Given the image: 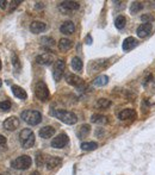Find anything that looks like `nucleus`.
Masks as SVG:
<instances>
[{
	"mask_svg": "<svg viewBox=\"0 0 155 175\" xmlns=\"http://www.w3.org/2000/svg\"><path fill=\"white\" fill-rule=\"evenodd\" d=\"M22 119L29 125H37L42 121V114L38 111L25 110L24 112H22Z\"/></svg>",
	"mask_w": 155,
	"mask_h": 175,
	"instance_id": "nucleus-1",
	"label": "nucleus"
},
{
	"mask_svg": "<svg viewBox=\"0 0 155 175\" xmlns=\"http://www.w3.org/2000/svg\"><path fill=\"white\" fill-rule=\"evenodd\" d=\"M19 139L24 149L31 148L35 144V134L31 129H23L19 134Z\"/></svg>",
	"mask_w": 155,
	"mask_h": 175,
	"instance_id": "nucleus-2",
	"label": "nucleus"
},
{
	"mask_svg": "<svg viewBox=\"0 0 155 175\" xmlns=\"http://www.w3.org/2000/svg\"><path fill=\"white\" fill-rule=\"evenodd\" d=\"M55 117L57 119H60L61 121H63L65 124H68V125H73L78 121V117L69 111H65V110H57L56 112L54 113Z\"/></svg>",
	"mask_w": 155,
	"mask_h": 175,
	"instance_id": "nucleus-3",
	"label": "nucleus"
},
{
	"mask_svg": "<svg viewBox=\"0 0 155 175\" xmlns=\"http://www.w3.org/2000/svg\"><path fill=\"white\" fill-rule=\"evenodd\" d=\"M31 163H32V160L31 157L28 156V155H22L19 157H17L16 160L12 161L11 166L13 167L14 169H18V170H25L28 169L29 167H31Z\"/></svg>",
	"mask_w": 155,
	"mask_h": 175,
	"instance_id": "nucleus-4",
	"label": "nucleus"
},
{
	"mask_svg": "<svg viewBox=\"0 0 155 175\" xmlns=\"http://www.w3.org/2000/svg\"><path fill=\"white\" fill-rule=\"evenodd\" d=\"M80 4L76 1H62L58 4V10L62 14H71L74 13L79 10Z\"/></svg>",
	"mask_w": 155,
	"mask_h": 175,
	"instance_id": "nucleus-5",
	"label": "nucleus"
},
{
	"mask_svg": "<svg viewBox=\"0 0 155 175\" xmlns=\"http://www.w3.org/2000/svg\"><path fill=\"white\" fill-rule=\"evenodd\" d=\"M35 94L37 96V99H40L41 101H47L50 98V93L48 89V86L45 85V82L40 81L37 82L36 87H35Z\"/></svg>",
	"mask_w": 155,
	"mask_h": 175,
	"instance_id": "nucleus-6",
	"label": "nucleus"
},
{
	"mask_svg": "<svg viewBox=\"0 0 155 175\" xmlns=\"http://www.w3.org/2000/svg\"><path fill=\"white\" fill-rule=\"evenodd\" d=\"M65 68H66V63L63 60H57L54 62V67H53V76H54V80L60 81L62 75H63V72H65Z\"/></svg>",
	"mask_w": 155,
	"mask_h": 175,
	"instance_id": "nucleus-7",
	"label": "nucleus"
},
{
	"mask_svg": "<svg viewBox=\"0 0 155 175\" xmlns=\"http://www.w3.org/2000/svg\"><path fill=\"white\" fill-rule=\"evenodd\" d=\"M68 141H69V138L67 137V135L61 134V135L56 136L55 138H53V141H51V147L55 149H61L68 144Z\"/></svg>",
	"mask_w": 155,
	"mask_h": 175,
	"instance_id": "nucleus-8",
	"label": "nucleus"
},
{
	"mask_svg": "<svg viewBox=\"0 0 155 175\" xmlns=\"http://www.w3.org/2000/svg\"><path fill=\"white\" fill-rule=\"evenodd\" d=\"M4 128L7 131H14L19 128V119L17 117H9L4 121Z\"/></svg>",
	"mask_w": 155,
	"mask_h": 175,
	"instance_id": "nucleus-9",
	"label": "nucleus"
},
{
	"mask_svg": "<svg viewBox=\"0 0 155 175\" xmlns=\"http://www.w3.org/2000/svg\"><path fill=\"white\" fill-rule=\"evenodd\" d=\"M54 55L49 54V53H45V54H42L40 56L36 57V62L38 65H44V66H49L51 63H54Z\"/></svg>",
	"mask_w": 155,
	"mask_h": 175,
	"instance_id": "nucleus-10",
	"label": "nucleus"
},
{
	"mask_svg": "<svg viewBox=\"0 0 155 175\" xmlns=\"http://www.w3.org/2000/svg\"><path fill=\"white\" fill-rule=\"evenodd\" d=\"M136 117V111L132 110V108H125V110H122L119 113H118V118L121 121H130V119H134Z\"/></svg>",
	"mask_w": 155,
	"mask_h": 175,
	"instance_id": "nucleus-11",
	"label": "nucleus"
},
{
	"mask_svg": "<svg viewBox=\"0 0 155 175\" xmlns=\"http://www.w3.org/2000/svg\"><path fill=\"white\" fill-rule=\"evenodd\" d=\"M47 30V25H45V23H43V22H40V20H35V22H32L31 24H30V31L32 32V33H41V32H44Z\"/></svg>",
	"mask_w": 155,
	"mask_h": 175,
	"instance_id": "nucleus-12",
	"label": "nucleus"
},
{
	"mask_svg": "<svg viewBox=\"0 0 155 175\" xmlns=\"http://www.w3.org/2000/svg\"><path fill=\"white\" fill-rule=\"evenodd\" d=\"M152 24L150 23H143L140 26L137 27V36L141 37V38H144L147 37L150 32H152Z\"/></svg>",
	"mask_w": 155,
	"mask_h": 175,
	"instance_id": "nucleus-13",
	"label": "nucleus"
},
{
	"mask_svg": "<svg viewBox=\"0 0 155 175\" xmlns=\"http://www.w3.org/2000/svg\"><path fill=\"white\" fill-rule=\"evenodd\" d=\"M66 81H67V83H69L72 86H75V87H80L84 85V80L75 74H67Z\"/></svg>",
	"mask_w": 155,
	"mask_h": 175,
	"instance_id": "nucleus-14",
	"label": "nucleus"
},
{
	"mask_svg": "<svg viewBox=\"0 0 155 175\" xmlns=\"http://www.w3.org/2000/svg\"><path fill=\"white\" fill-rule=\"evenodd\" d=\"M11 89H12V93L16 98H18V99H22V100H25L26 98H28V94H26V92L22 88V87H19V86H16L13 85L12 87H11Z\"/></svg>",
	"mask_w": 155,
	"mask_h": 175,
	"instance_id": "nucleus-15",
	"label": "nucleus"
},
{
	"mask_svg": "<svg viewBox=\"0 0 155 175\" xmlns=\"http://www.w3.org/2000/svg\"><path fill=\"white\" fill-rule=\"evenodd\" d=\"M60 31L62 32V33H65V35H71L73 33L74 31H75V25L72 23V22H65L61 26H60Z\"/></svg>",
	"mask_w": 155,
	"mask_h": 175,
	"instance_id": "nucleus-16",
	"label": "nucleus"
},
{
	"mask_svg": "<svg viewBox=\"0 0 155 175\" xmlns=\"http://www.w3.org/2000/svg\"><path fill=\"white\" fill-rule=\"evenodd\" d=\"M54 135H55V129L53 126H44L40 130V136L42 138H45V139L53 137Z\"/></svg>",
	"mask_w": 155,
	"mask_h": 175,
	"instance_id": "nucleus-17",
	"label": "nucleus"
},
{
	"mask_svg": "<svg viewBox=\"0 0 155 175\" xmlns=\"http://www.w3.org/2000/svg\"><path fill=\"white\" fill-rule=\"evenodd\" d=\"M136 44H137V40H135L134 37H128L123 42V50H125V51L131 50V49H134L136 47Z\"/></svg>",
	"mask_w": 155,
	"mask_h": 175,
	"instance_id": "nucleus-18",
	"label": "nucleus"
},
{
	"mask_svg": "<svg viewBox=\"0 0 155 175\" xmlns=\"http://www.w3.org/2000/svg\"><path fill=\"white\" fill-rule=\"evenodd\" d=\"M61 163V159L60 157H49L48 160H47V168L49 169V170H51V169H55L57 166Z\"/></svg>",
	"mask_w": 155,
	"mask_h": 175,
	"instance_id": "nucleus-19",
	"label": "nucleus"
},
{
	"mask_svg": "<svg viewBox=\"0 0 155 175\" xmlns=\"http://www.w3.org/2000/svg\"><path fill=\"white\" fill-rule=\"evenodd\" d=\"M83 67H84V65H83V61H81L80 57L75 56V57L72 58V68H73L75 72H81V70H83Z\"/></svg>",
	"mask_w": 155,
	"mask_h": 175,
	"instance_id": "nucleus-20",
	"label": "nucleus"
},
{
	"mask_svg": "<svg viewBox=\"0 0 155 175\" xmlns=\"http://www.w3.org/2000/svg\"><path fill=\"white\" fill-rule=\"evenodd\" d=\"M72 45H73V42L67 40V38H62V40H60V42H58V48H60V50H62V51L69 50L72 48Z\"/></svg>",
	"mask_w": 155,
	"mask_h": 175,
	"instance_id": "nucleus-21",
	"label": "nucleus"
},
{
	"mask_svg": "<svg viewBox=\"0 0 155 175\" xmlns=\"http://www.w3.org/2000/svg\"><path fill=\"white\" fill-rule=\"evenodd\" d=\"M90 131H91V126L88 124H84L78 130V137L79 138H85L86 136L90 134Z\"/></svg>",
	"mask_w": 155,
	"mask_h": 175,
	"instance_id": "nucleus-22",
	"label": "nucleus"
},
{
	"mask_svg": "<svg viewBox=\"0 0 155 175\" xmlns=\"http://www.w3.org/2000/svg\"><path fill=\"white\" fill-rule=\"evenodd\" d=\"M91 121L92 123H96V124H106L107 123V117L106 116H103V114H93L91 117Z\"/></svg>",
	"mask_w": 155,
	"mask_h": 175,
	"instance_id": "nucleus-23",
	"label": "nucleus"
},
{
	"mask_svg": "<svg viewBox=\"0 0 155 175\" xmlns=\"http://www.w3.org/2000/svg\"><path fill=\"white\" fill-rule=\"evenodd\" d=\"M107 82H109V78H107L106 75H100V76L94 79L93 85L97 86V87H101V86H105Z\"/></svg>",
	"mask_w": 155,
	"mask_h": 175,
	"instance_id": "nucleus-24",
	"label": "nucleus"
},
{
	"mask_svg": "<svg viewBox=\"0 0 155 175\" xmlns=\"http://www.w3.org/2000/svg\"><path fill=\"white\" fill-rule=\"evenodd\" d=\"M97 148H98V144L96 142H86V143L81 144V149L84 151H92V150H94Z\"/></svg>",
	"mask_w": 155,
	"mask_h": 175,
	"instance_id": "nucleus-25",
	"label": "nucleus"
},
{
	"mask_svg": "<svg viewBox=\"0 0 155 175\" xmlns=\"http://www.w3.org/2000/svg\"><path fill=\"white\" fill-rule=\"evenodd\" d=\"M125 24H127V19H125L124 16H118L114 20V25H116L117 29H123L125 26Z\"/></svg>",
	"mask_w": 155,
	"mask_h": 175,
	"instance_id": "nucleus-26",
	"label": "nucleus"
},
{
	"mask_svg": "<svg viewBox=\"0 0 155 175\" xmlns=\"http://www.w3.org/2000/svg\"><path fill=\"white\" fill-rule=\"evenodd\" d=\"M97 106H98L99 108H107L111 106V101L107 100V99L101 98V99H99L98 101H97Z\"/></svg>",
	"mask_w": 155,
	"mask_h": 175,
	"instance_id": "nucleus-27",
	"label": "nucleus"
},
{
	"mask_svg": "<svg viewBox=\"0 0 155 175\" xmlns=\"http://www.w3.org/2000/svg\"><path fill=\"white\" fill-rule=\"evenodd\" d=\"M142 7H143V5H142L141 2H132L131 7H130V12H131V13L139 12L140 10H142Z\"/></svg>",
	"mask_w": 155,
	"mask_h": 175,
	"instance_id": "nucleus-28",
	"label": "nucleus"
},
{
	"mask_svg": "<svg viewBox=\"0 0 155 175\" xmlns=\"http://www.w3.org/2000/svg\"><path fill=\"white\" fill-rule=\"evenodd\" d=\"M10 108H11V103H10V101H7V100L0 101V111L6 112V111H9Z\"/></svg>",
	"mask_w": 155,
	"mask_h": 175,
	"instance_id": "nucleus-29",
	"label": "nucleus"
},
{
	"mask_svg": "<svg viewBox=\"0 0 155 175\" xmlns=\"http://www.w3.org/2000/svg\"><path fill=\"white\" fill-rule=\"evenodd\" d=\"M11 60H12V65H13V67L16 68V70H19L20 69V63H19V60H18V57H17V55L12 54L11 56Z\"/></svg>",
	"mask_w": 155,
	"mask_h": 175,
	"instance_id": "nucleus-30",
	"label": "nucleus"
},
{
	"mask_svg": "<svg viewBox=\"0 0 155 175\" xmlns=\"http://www.w3.org/2000/svg\"><path fill=\"white\" fill-rule=\"evenodd\" d=\"M153 19H154V17L152 14H142L141 16V20L143 23H150Z\"/></svg>",
	"mask_w": 155,
	"mask_h": 175,
	"instance_id": "nucleus-31",
	"label": "nucleus"
},
{
	"mask_svg": "<svg viewBox=\"0 0 155 175\" xmlns=\"http://www.w3.org/2000/svg\"><path fill=\"white\" fill-rule=\"evenodd\" d=\"M19 4H20V1H19V0H16V1H11V11H12V10H14V9H16V7H17V6L19 5Z\"/></svg>",
	"mask_w": 155,
	"mask_h": 175,
	"instance_id": "nucleus-32",
	"label": "nucleus"
},
{
	"mask_svg": "<svg viewBox=\"0 0 155 175\" xmlns=\"http://www.w3.org/2000/svg\"><path fill=\"white\" fill-rule=\"evenodd\" d=\"M43 163V156L42 155H38L37 156V166H41Z\"/></svg>",
	"mask_w": 155,
	"mask_h": 175,
	"instance_id": "nucleus-33",
	"label": "nucleus"
},
{
	"mask_svg": "<svg viewBox=\"0 0 155 175\" xmlns=\"http://www.w3.org/2000/svg\"><path fill=\"white\" fill-rule=\"evenodd\" d=\"M6 4H7V1L6 0H0V7L4 10V9H6Z\"/></svg>",
	"mask_w": 155,
	"mask_h": 175,
	"instance_id": "nucleus-34",
	"label": "nucleus"
},
{
	"mask_svg": "<svg viewBox=\"0 0 155 175\" xmlns=\"http://www.w3.org/2000/svg\"><path fill=\"white\" fill-rule=\"evenodd\" d=\"M6 143V138H5V136L0 135V144H5Z\"/></svg>",
	"mask_w": 155,
	"mask_h": 175,
	"instance_id": "nucleus-35",
	"label": "nucleus"
},
{
	"mask_svg": "<svg viewBox=\"0 0 155 175\" xmlns=\"http://www.w3.org/2000/svg\"><path fill=\"white\" fill-rule=\"evenodd\" d=\"M30 175H40V173L38 172H33V173H31Z\"/></svg>",
	"mask_w": 155,
	"mask_h": 175,
	"instance_id": "nucleus-36",
	"label": "nucleus"
},
{
	"mask_svg": "<svg viewBox=\"0 0 155 175\" xmlns=\"http://www.w3.org/2000/svg\"><path fill=\"white\" fill-rule=\"evenodd\" d=\"M1 85H2V82H1V80H0V87H1Z\"/></svg>",
	"mask_w": 155,
	"mask_h": 175,
	"instance_id": "nucleus-37",
	"label": "nucleus"
},
{
	"mask_svg": "<svg viewBox=\"0 0 155 175\" xmlns=\"http://www.w3.org/2000/svg\"><path fill=\"white\" fill-rule=\"evenodd\" d=\"M0 69H1V61H0Z\"/></svg>",
	"mask_w": 155,
	"mask_h": 175,
	"instance_id": "nucleus-38",
	"label": "nucleus"
}]
</instances>
